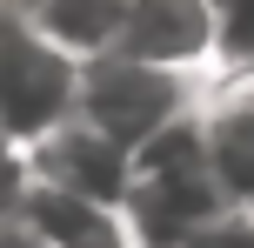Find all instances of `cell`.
Segmentation results:
<instances>
[{
  "label": "cell",
  "mask_w": 254,
  "mask_h": 248,
  "mask_svg": "<svg viewBox=\"0 0 254 248\" xmlns=\"http://www.w3.org/2000/svg\"><path fill=\"white\" fill-rule=\"evenodd\" d=\"M221 215H234V208L221 201L214 174H207L194 121L167 128L161 141H147L134 155L127 201H121V228H127L134 248H188L201 228H214Z\"/></svg>",
  "instance_id": "obj_1"
},
{
  "label": "cell",
  "mask_w": 254,
  "mask_h": 248,
  "mask_svg": "<svg viewBox=\"0 0 254 248\" xmlns=\"http://www.w3.org/2000/svg\"><path fill=\"white\" fill-rule=\"evenodd\" d=\"M207 81L194 74H167V67L147 61H127V54H101V61L80 67V87H74V121H87L94 134H107L114 148L140 155L147 141H161L167 128L194 121Z\"/></svg>",
  "instance_id": "obj_2"
},
{
  "label": "cell",
  "mask_w": 254,
  "mask_h": 248,
  "mask_svg": "<svg viewBox=\"0 0 254 248\" xmlns=\"http://www.w3.org/2000/svg\"><path fill=\"white\" fill-rule=\"evenodd\" d=\"M207 174L234 215H254V67H214L194 107Z\"/></svg>",
  "instance_id": "obj_3"
},
{
  "label": "cell",
  "mask_w": 254,
  "mask_h": 248,
  "mask_svg": "<svg viewBox=\"0 0 254 248\" xmlns=\"http://www.w3.org/2000/svg\"><path fill=\"white\" fill-rule=\"evenodd\" d=\"M114 54L147 61V67H167V74H194V81H207V74L221 67L214 0H127Z\"/></svg>",
  "instance_id": "obj_4"
},
{
  "label": "cell",
  "mask_w": 254,
  "mask_h": 248,
  "mask_svg": "<svg viewBox=\"0 0 254 248\" xmlns=\"http://www.w3.org/2000/svg\"><path fill=\"white\" fill-rule=\"evenodd\" d=\"M34 188H54V195H74V201H94V208H114L127 201V174H134V155L114 148L107 134H94L87 121L67 114L61 128H47L34 148Z\"/></svg>",
  "instance_id": "obj_5"
},
{
  "label": "cell",
  "mask_w": 254,
  "mask_h": 248,
  "mask_svg": "<svg viewBox=\"0 0 254 248\" xmlns=\"http://www.w3.org/2000/svg\"><path fill=\"white\" fill-rule=\"evenodd\" d=\"M20 7H27V20H34V34L47 47H61L74 67H87L101 54H114L127 0H20Z\"/></svg>",
  "instance_id": "obj_6"
},
{
  "label": "cell",
  "mask_w": 254,
  "mask_h": 248,
  "mask_svg": "<svg viewBox=\"0 0 254 248\" xmlns=\"http://www.w3.org/2000/svg\"><path fill=\"white\" fill-rule=\"evenodd\" d=\"M27 188H34V161H27L20 141H7V134H0V222H13V215H20Z\"/></svg>",
  "instance_id": "obj_7"
}]
</instances>
